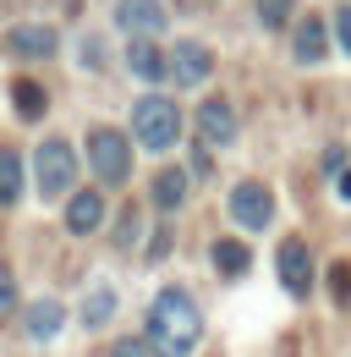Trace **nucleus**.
<instances>
[{"instance_id": "nucleus-19", "label": "nucleus", "mask_w": 351, "mask_h": 357, "mask_svg": "<svg viewBox=\"0 0 351 357\" xmlns=\"http://www.w3.org/2000/svg\"><path fill=\"white\" fill-rule=\"evenodd\" d=\"M17 110H22L28 121H39V116H44V89L33 83V77H22V83H17Z\"/></svg>"}, {"instance_id": "nucleus-6", "label": "nucleus", "mask_w": 351, "mask_h": 357, "mask_svg": "<svg viewBox=\"0 0 351 357\" xmlns=\"http://www.w3.org/2000/svg\"><path fill=\"white\" fill-rule=\"evenodd\" d=\"M231 215H236V225H247V231H263V225L274 220L269 187H263V181H236V187H231Z\"/></svg>"}, {"instance_id": "nucleus-10", "label": "nucleus", "mask_w": 351, "mask_h": 357, "mask_svg": "<svg viewBox=\"0 0 351 357\" xmlns=\"http://www.w3.org/2000/svg\"><path fill=\"white\" fill-rule=\"evenodd\" d=\"M104 225V198L99 192H77L72 204H66V231L72 236H88V231H99Z\"/></svg>"}, {"instance_id": "nucleus-1", "label": "nucleus", "mask_w": 351, "mask_h": 357, "mask_svg": "<svg viewBox=\"0 0 351 357\" xmlns=\"http://www.w3.org/2000/svg\"><path fill=\"white\" fill-rule=\"evenodd\" d=\"M203 341V313L187 291H159L148 308V352L154 357H187Z\"/></svg>"}, {"instance_id": "nucleus-24", "label": "nucleus", "mask_w": 351, "mask_h": 357, "mask_svg": "<svg viewBox=\"0 0 351 357\" xmlns=\"http://www.w3.org/2000/svg\"><path fill=\"white\" fill-rule=\"evenodd\" d=\"M335 33H341V50L351 55V6H341V11H335Z\"/></svg>"}, {"instance_id": "nucleus-3", "label": "nucleus", "mask_w": 351, "mask_h": 357, "mask_svg": "<svg viewBox=\"0 0 351 357\" xmlns=\"http://www.w3.org/2000/svg\"><path fill=\"white\" fill-rule=\"evenodd\" d=\"M33 176H39V198H61L77 181V149L66 137H44L33 154Z\"/></svg>"}, {"instance_id": "nucleus-5", "label": "nucleus", "mask_w": 351, "mask_h": 357, "mask_svg": "<svg viewBox=\"0 0 351 357\" xmlns=\"http://www.w3.org/2000/svg\"><path fill=\"white\" fill-rule=\"evenodd\" d=\"M165 77H176V89H203V83L214 77V55L203 45H192V39H181V45L165 55Z\"/></svg>"}, {"instance_id": "nucleus-17", "label": "nucleus", "mask_w": 351, "mask_h": 357, "mask_svg": "<svg viewBox=\"0 0 351 357\" xmlns=\"http://www.w3.org/2000/svg\"><path fill=\"white\" fill-rule=\"evenodd\" d=\"M17 198H22V160L0 149V204H17Z\"/></svg>"}, {"instance_id": "nucleus-22", "label": "nucleus", "mask_w": 351, "mask_h": 357, "mask_svg": "<svg viewBox=\"0 0 351 357\" xmlns=\"http://www.w3.org/2000/svg\"><path fill=\"white\" fill-rule=\"evenodd\" d=\"M329 286H335V303H351V264L329 269Z\"/></svg>"}, {"instance_id": "nucleus-16", "label": "nucleus", "mask_w": 351, "mask_h": 357, "mask_svg": "<svg viewBox=\"0 0 351 357\" xmlns=\"http://www.w3.org/2000/svg\"><path fill=\"white\" fill-rule=\"evenodd\" d=\"M247 264H253V259H247V248H242V242H231V236L214 242V269H219V275H231V280H236V275H247Z\"/></svg>"}, {"instance_id": "nucleus-15", "label": "nucleus", "mask_w": 351, "mask_h": 357, "mask_svg": "<svg viewBox=\"0 0 351 357\" xmlns=\"http://www.w3.org/2000/svg\"><path fill=\"white\" fill-rule=\"evenodd\" d=\"M291 50H297V61H324V22L307 17L297 28V39H291Z\"/></svg>"}, {"instance_id": "nucleus-8", "label": "nucleus", "mask_w": 351, "mask_h": 357, "mask_svg": "<svg viewBox=\"0 0 351 357\" xmlns=\"http://www.w3.org/2000/svg\"><path fill=\"white\" fill-rule=\"evenodd\" d=\"M116 28L137 33V39H154V33H165V6L159 0H116Z\"/></svg>"}, {"instance_id": "nucleus-18", "label": "nucleus", "mask_w": 351, "mask_h": 357, "mask_svg": "<svg viewBox=\"0 0 351 357\" xmlns=\"http://www.w3.org/2000/svg\"><path fill=\"white\" fill-rule=\"evenodd\" d=\"M110 313H116V291H110V286H93L88 303H83V324H104Z\"/></svg>"}, {"instance_id": "nucleus-14", "label": "nucleus", "mask_w": 351, "mask_h": 357, "mask_svg": "<svg viewBox=\"0 0 351 357\" xmlns=\"http://www.w3.org/2000/svg\"><path fill=\"white\" fill-rule=\"evenodd\" d=\"M181 198H187V176H181L176 165H171V171H159V176H154V204H159L165 215H176Z\"/></svg>"}, {"instance_id": "nucleus-13", "label": "nucleus", "mask_w": 351, "mask_h": 357, "mask_svg": "<svg viewBox=\"0 0 351 357\" xmlns=\"http://www.w3.org/2000/svg\"><path fill=\"white\" fill-rule=\"evenodd\" d=\"M61 319H66V308H61L55 297H44V303L28 308V335H33V341H49V335L61 330Z\"/></svg>"}, {"instance_id": "nucleus-7", "label": "nucleus", "mask_w": 351, "mask_h": 357, "mask_svg": "<svg viewBox=\"0 0 351 357\" xmlns=\"http://www.w3.org/2000/svg\"><path fill=\"white\" fill-rule=\"evenodd\" d=\"M274 264H280V286H286L291 297H307V286H313V253H307V242L286 236L280 253H274Z\"/></svg>"}, {"instance_id": "nucleus-2", "label": "nucleus", "mask_w": 351, "mask_h": 357, "mask_svg": "<svg viewBox=\"0 0 351 357\" xmlns=\"http://www.w3.org/2000/svg\"><path fill=\"white\" fill-rule=\"evenodd\" d=\"M132 132H137L143 149H171L176 137H181V110H176V99H165V93L137 99V105H132Z\"/></svg>"}, {"instance_id": "nucleus-26", "label": "nucleus", "mask_w": 351, "mask_h": 357, "mask_svg": "<svg viewBox=\"0 0 351 357\" xmlns=\"http://www.w3.org/2000/svg\"><path fill=\"white\" fill-rule=\"evenodd\" d=\"M335 187H341V198L351 204V171H341V176H335Z\"/></svg>"}, {"instance_id": "nucleus-9", "label": "nucleus", "mask_w": 351, "mask_h": 357, "mask_svg": "<svg viewBox=\"0 0 351 357\" xmlns=\"http://www.w3.org/2000/svg\"><path fill=\"white\" fill-rule=\"evenodd\" d=\"M198 132L209 149H225V143H236V116H231V105L225 99H203V110H198Z\"/></svg>"}, {"instance_id": "nucleus-11", "label": "nucleus", "mask_w": 351, "mask_h": 357, "mask_svg": "<svg viewBox=\"0 0 351 357\" xmlns=\"http://www.w3.org/2000/svg\"><path fill=\"white\" fill-rule=\"evenodd\" d=\"M6 45L17 50V55H28V61H39V55H55V28L22 22V28H11V33H6Z\"/></svg>"}, {"instance_id": "nucleus-25", "label": "nucleus", "mask_w": 351, "mask_h": 357, "mask_svg": "<svg viewBox=\"0 0 351 357\" xmlns=\"http://www.w3.org/2000/svg\"><path fill=\"white\" fill-rule=\"evenodd\" d=\"M116 242H121V248H132V242H137V215H127V220H121V236H116Z\"/></svg>"}, {"instance_id": "nucleus-12", "label": "nucleus", "mask_w": 351, "mask_h": 357, "mask_svg": "<svg viewBox=\"0 0 351 357\" xmlns=\"http://www.w3.org/2000/svg\"><path fill=\"white\" fill-rule=\"evenodd\" d=\"M127 66L143 77V83H165V55L154 50V39H137V45L127 50Z\"/></svg>"}, {"instance_id": "nucleus-21", "label": "nucleus", "mask_w": 351, "mask_h": 357, "mask_svg": "<svg viewBox=\"0 0 351 357\" xmlns=\"http://www.w3.org/2000/svg\"><path fill=\"white\" fill-rule=\"evenodd\" d=\"M11 308H17V275H11V269L0 264V319H6Z\"/></svg>"}, {"instance_id": "nucleus-4", "label": "nucleus", "mask_w": 351, "mask_h": 357, "mask_svg": "<svg viewBox=\"0 0 351 357\" xmlns=\"http://www.w3.org/2000/svg\"><path fill=\"white\" fill-rule=\"evenodd\" d=\"M88 171L104 181V187H121L132 176V143L116 127H93L88 132Z\"/></svg>"}, {"instance_id": "nucleus-20", "label": "nucleus", "mask_w": 351, "mask_h": 357, "mask_svg": "<svg viewBox=\"0 0 351 357\" xmlns=\"http://www.w3.org/2000/svg\"><path fill=\"white\" fill-rule=\"evenodd\" d=\"M291 11H297V0H258L263 28H286V22H291Z\"/></svg>"}, {"instance_id": "nucleus-23", "label": "nucleus", "mask_w": 351, "mask_h": 357, "mask_svg": "<svg viewBox=\"0 0 351 357\" xmlns=\"http://www.w3.org/2000/svg\"><path fill=\"white\" fill-rule=\"evenodd\" d=\"M110 357H154V352H148V341H116Z\"/></svg>"}]
</instances>
